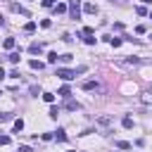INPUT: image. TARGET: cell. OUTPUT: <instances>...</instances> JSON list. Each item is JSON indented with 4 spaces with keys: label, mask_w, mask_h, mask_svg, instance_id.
<instances>
[{
    "label": "cell",
    "mask_w": 152,
    "mask_h": 152,
    "mask_svg": "<svg viewBox=\"0 0 152 152\" xmlns=\"http://www.w3.org/2000/svg\"><path fill=\"white\" fill-rule=\"evenodd\" d=\"M69 93H71L69 86H62V88H59V95H62V97H69Z\"/></svg>",
    "instance_id": "9a60e30c"
},
{
    "label": "cell",
    "mask_w": 152,
    "mask_h": 152,
    "mask_svg": "<svg viewBox=\"0 0 152 152\" xmlns=\"http://www.w3.org/2000/svg\"><path fill=\"white\" fill-rule=\"evenodd\" d=\"M150 19H152V12H150Z\"/></svg>",
    "instance_id": "d6a6232c"
},
{
    "label": "cell",
    "mask_w": 152,
    "mask_h": 152,
    "mask_svg": "<svg viewBox=\"0 0 152 152\" xmlns=\"http://www.w3.org/2000/svg\"><path fill=\"white\" fill-rule=\"evenodd\" d=\"M57 114H59V109H57V107H50V116H52V119H57Z\"/></svg>",
    "instance_id": "484cf974"
},
{
    "label": "cell",
    "mask_w": 152,
    "mask_h": 152,
    "mask_svg": "<svg viewBox=\"0 0 152 152\" xmlns=\"http://www.w3.org/2000/svg\"><path fill=\"white\" fill-rule=\"evenodd\" d=\"M21 128H24V119H17L14 121V133H21Z\"/></svg>",
    "instance_id": "7c38bea8"
},
{
    "label": "cell",
    "mask_w": 152,
    "mask_h": 152,
    "mask_svg": "<svg viewBox=\"0 0 152 152\" xmlns=\"http://www.w3.org/2000/svg\"><path fill=\"white\" fill-rule=\"evenodd\" d=\"M55 76H59V78H64V81H71V78H76V71H74V69H57Z\"/></svg>",
    "instance_id": "7a4b0ae2"
},
{
    "label": "cell",
    "mask_w": 152,
    "mask_h": 152,
    "mask_svg": "<svg viewBox=\"0 0 152 152\" xmlns=\"http://www.w3.org/2000/svg\"><path fill=\"white\" fill-rule=\"evenodd\" d=\"M69 14L71 19H81V0H69Z\"/></svg>",
    "instance_id": "6da1fadb"
},
{
    "label": "cell",
    "mask_w": 152,
    "mask_h": 152,
    "mask_svg": "<svg viewBox=\"0 0 152 152\" xmlns=\"http://www.w3.org/2000/svg\"><path fill=\"white\" fill-rule=\"evenodd\" d=\"M109 43H112V48H119L121 45V38H109Z\"/></svg>",
    "instance_id": "603a6c76"
},
{
    "label": "cell",
    "mask_w": 152,
    "mask_h": 152,
    "mask_svg": "<svg viewBox=\"0 0 152 152\" xmlns=\"http://www.w3.org/2000/svg\"><path fill=\"white\" fill-rule=\"evenodd\" d=\"M55 138H57L59 142H64V140H66V133H64L62 128H57V131H55Z\"/></svg>",
    "instance_id": "30bf717a"
},
{
    "label": "cell",
    "mask_w": 152,
    "mask_h": 152,
    "mask_svg": "<svg viewBox=\"0 0 152 152\" xmlns=\"http://www.w3.org/2000/svg\"><path fill=\"white\" fill-rule=\"evenodd\" d=\"M97 124H100V126H109L112 119H109V116H97Z\"/></svg>",
    "instance_id": "8fae6325"
},
{
    "label": "cell",
    "mask_w": 152,
    "mask_h": 152,
    "mask_svg": "<svg viewBox=\"0 0 152 152\" xmlns=\"http://www.w3.org/2000/svg\"><path fill=\"white\" fill-rule=\"evenodd\" d=\"M12 119V114H7V112H0V124H5V121H10Z\"/></svg>",
    "instance_id": "ffe728a7"
},
{
    "label": "cell",
    "mask_w": 152,
    "mask_h": 152,
    "mask_svg": "<svg viewBox=\"0 0 152 152\" xmlns=\"http://www.w3.org/2000/svg\"><path fill=\"white\" fill-rule=\"evenodd\" d=\"M112 2H114V0H112ZM116 2H119V0H116Z\"/></svg>",
    "instance_id": "836d02e7"
},
{
    "label": "cell",
    "mask_w": 152,
    "mask_h": 152,
    "mask_svg": "<svg viewBox=\"0 0 152 152\" xmlns=\"http://www.w3.org/2000/svg\"><path fill=\"white\" fill-rule=\"evenodd\" d=\"M83 40H86V45H95L97 38H93V36H83Z\"/></svg>",
    "instance_id": "44dd1931"
},
{
    "label": "cell",
    "mask_w": 152,
    "mask_h": 152,
    "mask_svg": "<svg viewBox=\"0 0 152 152\" xmlns=\"http://www.w3.org/2000/svg\"><path fill=\"white\" fill-rule=\"evenodd\" d=\"M24 31H26V33H33V31H36V24H33V21H28V24L24 26Z\"/></svg>",
    "instance_id": "ac0fdd59"
},
{
    "label": "cell",
    "mask_w": 152,
    "mask_h": 152,
    "mask_svg": "<svg viewBox=\"0 0 152 152\" xmlns=\"http://www.w3.org/2000/svg\"><path fill=\"white\" fill-rule=\"evenodd\" d=\"M116 147H119V150H128L131 142H126V140H116Z\"/></svg>",
    "instance_id": "e0dca14e"
},
{
    "label": "cell",
    "mask_w": 152,
    "mask_h": 152,
    "mask_svg": "<svg viewBox=\"0 0 152 152\" xmlns=\"http://www.w3.org/2000/svg\"><path fill=\"white\" fill-rule=\"evenodd\" d=\"M140 2H145V5H150V2H152V0H140Z\"/></svg>",
    "instance_id": "4dcf8cb0"
},
{
    "label": "cell",
    "mask_w": 152,
    "mask_h": 152,
    "mask_svg": "<svg viewBox=\"0 0 152 152\" xmlns=\"http://www.w3.org/2000/svg\"><path fill=\"white\" fill-rule=\"evenodd\" d=\"M19 152H33V150H31L28 145H21V147H19Z\"/></svg>",
    "instance_id": "f546056e"
},
{
    "label": "cell",
    "mask_w": 152,
    "mask_h": 152,
    "mask_svg": "<svg viewBox=\"0 0 152 152\" xmlns=\"http://www.w3.org/2000/svg\"><path fill=\"white\" fill-rule=\"evenodd\" d=\"M10 78H19V69H12L10 71Z\"/></svg>",
    "instance_id": "f1b7e54d"
},
{
    "label": "cell",
    "mask_w": 152,
    "mask_h": 152,
    "mask_svg": "<svg viewBox=\"0 0 152 152\" xmlns=\"http://www.w3.org/2000/svg\"><path fill=\"white\" fill-rule=\"evenodd\" d=\"M121 124H124V128H133V119H131V116H124Z\"/></svg>",
    "instance_id": "2e32d148"
},
{
    "label": "cell",
    "mask_w": 152,
    "mask_h": 152,
    "mask_svg": "<svg viewBox=\"0 0 152 152\" xmlns=\"http://www.w3.org/2000/svg\"><path fill=\"white\" fill-rule=\"evenodd\" d=\"M57 59H59L57 52H50V55H48V62H57Z\"/></svg>",
    "instance_id": "cb8c5ba5"
},
{
    "label": "cell",
    "mask_w": 152,
    "mask_h": 152,
    "mask_svg": "<svg viewBox=\"0 0 152 152\" xmlns=\"http://www.w3.org/2000/svg\"><path fill=\"white\" fill-rule=\"evenodd\" d=\"M28 52H31V55H40V52H43V43H31V45H28Z\"/></svg>",
    "instance_id": "277c9868"
},
{
    "label": "cell",
    "mask_w": 152,
    "mask_h": 152,
    "mask_svg": "<svg viewBox=\"0 0 152 152\" xmlns=\"http://www.w3.org/2000/svg\"><path fill=\"white\" fill-rule=\"evenodd\" d=\"M140 100H142L145 104H150V102H152V93H142V97H140Z\"/></svg>",
    "instance_id": "d6986e66"
},
{
    "label": "cell",
    "mask_w": 152,
    "mask_h": 152,
    "mask_svg": "<svg viewBox=\"0 0 152 152\" xmlns=\"http://www.w3.org/2000/svg\"><path fill=\"white\" fill-rule=\"evenodd\" d=\"M64 109H69V112H78L81 104H78L76 100H66V102H64Z\"/></svg>",
    "instance_id": "3957f363"
},
{
    "label": "cell",
    "mask_w": 152,
    "mask_h": 152,
    "mask_svg": "<svg viewBox=\"0 0 152 152\" xmlns=\"http://www.w3.org/2000/svg\"><path fill=\"white\" fill-rule=\"evenodd\" d=\"M43 100H45V102H55V95H52V93H43Z\"/></svg>",
    "instance_id": "7402d4cb"
},
{
    "label": "cell",
    "mask_w": 152,
    "mask_h": 152,
    "mask_svg": "<svg viewBox=\"0 0 152 152\" xmlns=\"http://www.w3.org/2000/svg\"><path fill=\"white\" fill-rule=\"evenodd\" d=\"M83 12H86V14H95V12H97V7H95L93 2H86V5H83Z\"/></svg>",
    "instance_id": "52a82bcc"
},
{
    "label": "cell",
    "mask_w": 152,
    "mask_h": 152,
    "mask_svg": "<svg viewBox=\"0 0 152 152\" xmlns=\"http://www.w3.org/2000/svg\"><path fill=\"white\" fill-rule=\"evenodd\" d=\"M57 0H43V7H55Z\"/></svg>",
    "instance_id": "83f0119b"
},
{
    "label": "cell",
    "mask_w": 152,
    "mask_h": 152,
    "mask_svg": "<svg viewBox=\"0 0 152 152\" xmlns=\"http://www.w3.org/2000/svg\"><path fill=\"white\" fill-rule=\"evenodd\" d=\"M64 12H66V5L64 2H57L55 5V14H64Z\"/></svg>",
    "instance_id": "9c48e42d"
},
{
    "label": "cell",
    "mask_w": 152,
    "mask_h": 152,
    "mask_svg": "<svg viewBox=\"0 0 152 152\" xmlns=\"http://www.w3.org/2000/svg\"><path fill=\"white\" fill-rule=\"evenodd\" d=\"M71 57H74V55H69V52H66V55H59V59H62V62H71Z\"/></svg>",
    "instance_id": "d4e9b609"
},
{
    "label": "cell",
    "mask_w": 152,
    "mask_h": 152,
    "mask_svg": "<svg viewBox=\"0 0 152 152\" xmlns=\"http://www.w3.org/2000/svg\"><path fill=\"white\" fill-rule=\"evenodd\" d=\"M28 66H31L33 71H40V69H43L45 64H43V62H38V59H31V62H28Z\"/></svg>",
    "instance_id": "ba28073f"
},
{
    "label": "cell",
    "mask_w": 152,
    "mask_h": 152,
    "mask_svg": "<svg viewBox=\"0 0 152 152\" xmlns=\"http://www.w3.org/2000/svg\"><path fill=\"white\" fill-rule=\"evenodd\" d=\"M2 45H5V50H12V48H14V38H5Z\"/></svg>",
    "instance_id": "4fadbf2b"
},
{
    "label": "cell",
    "mask_w": 152,
    "mask_h": 152,
    "mask_svg": "<svg viewBox=\"0 0 152 152\" xmlns=\"http://www.w3.org/2000/svg\"><path fill=\"white\" fill-rule=\"evenodd\" d=\"M10 10H12V12H19V14H24V17H28V10H24L21 5H14V2H12V5H10Z\"/></svg>",
    "instance_id": "5b68a950"
},
{
    "label": "cell",
    "mask_w": 152,
    "mask_h": 152,
    "mask_svg": "<svg viewBox=\"0 0 152 152\" xmlns=\"http://www.w3.org/2000/svg\"><path fill=\"white\" fill-rule=\"evenodd\" d=\"M7 59H10L12 64H17V62H19V52H10V55H7Z\"/></svg>",
    "instance_id": "5bb4252c"
},
{
    "label": "cell",
    "mask_w": 152,
    "mask_h": 152,
    "mask_svg": "<svg viewBox=\"0 0 152 152\" xmlns=\"http://www.w3.org/2000/svg\"><path fill=\"white\" fill-rule=\"evenodd\" d=\"M0 145H10V135H0Z\"/></svg>",
    "instance_id": "4316f807"
},
{
    "label": "cell",
    "mask_w": 152,
    "mask_h": 152,
    "mask_svg": "<svg viewBox=\"0 0 152 152\" xmlns=\"http://www.w3.org/2000/svg\"><path fill=\"white\" fill-rule=\"evenodd\" d=\"M2 24H5V21H2V17H0V26H2Z\"/></svg>",
    "instance_id": "1f68e13d"
},
{
    "label": "cell",
    "mask_w": 152,
    "mask_h": 152,
    "mask_svg": "<svg viewBox=\"0 0 152 152\" xmlns=\"http://www.w3.org/2000/svg\"><path fill=\"white\" fill-rule=\"evenodd\" d=\"M83 90H100V86H97V81H86Z\"/></svg>",
    "instance_id": "8992f818"
}]
</instances>
